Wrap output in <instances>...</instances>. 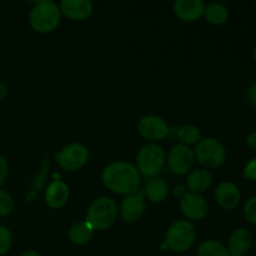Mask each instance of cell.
<instances>
[{
    "label": "cell",
    "instance_id": "obj_1",
    "mask_svg": "<svg viewBox=\"0 0 256 256\" xmlns=\"http://www.w3.org/2000/svg\"><path fill=\"white\" fill-rule=\"evenodd\" d=\"M102 184L116 194L130 195L139 192L140 174L136 166L128 162H115L108 165L102 174Z\"/></svg>",
    "mask_w": 256,
    "mask_h": 256
},
{
    "label": "cell",
    "instance_id": "obj_2",
    "mask_svg": "<svg viewBox=\"0 0 256 256\" xmlns=\"http://www.w3.org/2000/svg\"><path fill=\"white\" fill-rule=\"evenodd\" d=\"M62 19V12L56 2L52 0L39 2L29 15L30 26L38 32H50L58 28Z\"/></svg>",
    "mask_w": 256,
    "mask_h": 256
},
{
    "label": "cell",
    "instance_id": "obj_3",
    "mask_svg": "<svg viewBox=\"0 0 256 256\" xmlns=\"http://www.w3.org/2000/svg\"><path fill=\"white\" fill-rule=\"evenodd\" d=\"M118 218V205L112 198H98L90 205L86 214V222L94 230H106Z\"/></svg>",
    "mask_w": 256,
    "mask_h": 256
},
{
    "label": "cell",
    "instance_id": "obj_4",
    "mask_svg": "<svg viewBox=\"0 0 256 256\" xmlns=\"http://www.w3.org/2000/svg\"><path fill=\"white\" fill-rule=\"evenodd\" d=\"M196 239V229L189 220H178L170 225L165 235V244L175 252H186Z\"/></svg>",
    "mask_w": 256,
    "mask_h": 256
},
{
    "label": "cell",
    "instance_id": "obj_5",
    "mask_svg": "<svg viewBox=\"0 0 256 256\" xmlns=\"http://www.w3.org/2000/svg\"><path fill=\"white\" fill-rule=\"evenodd\" d=\"M165 162V152L156 142H150L140 149L136 156V169L145 178H155Z\"/></svg>",
    "mask_w": 256,
    "mask_h": 256
},
{
    "label": "cell",
    "instance_id": "obj_6",
    "mask_svg": "<svg viewBox=\"0 0 256 256\" xmlns=\"http://www.w3.org/2000/svg\"><path fill=\"white\" fill-rule=\"evenodd\" d=\"M195 160L206 169H216L224 164L226 159V150L222 142L214 138L200 140L194 149Z\"/></svg>",
    "mask_w": 256,
    "mask_h": 256
},
{
    "label": "cell",
    "instance_id": "obj_7",
    "mask_svg": "<svg viewBox=\"0 0 256 256\" xmlns=\"http://www.w3.org/2000/svg\"><path fill=\"white\" fill-rule=\"evenodd\" d=\"M55 160L60 168L66 172H75L84 166L89 160V150L82 144H69L62 148L56 155Z\"/></svg>",
    "mask_w": 256,
    "mask_h": 256
},
{
    "label": "cell",
    "instance_id": "obj_8",
    "mask_svg": "<svg viewBox=\"0 0 256 256\" xmlns=\"http://www.w3.org/2000/svg\"><path fill=\"white\" fill-rule=\"evenodd\" d=\"M195 162L194 150L184 144H178L172 148L168 154V166L170 172L176 175H184L192 170Z\"/></svg>",
    "mask_w": 256,
    "mask_h": 256
},
{
    "label": "cell",
    "instance_id": "obj_9",
    "mask_svg": "<svg viewBox=\"0 0 256 256\" xmlns=\"http://www.w3.org/2000/svg\"><path fill=\"white\" fill-rule=\"evenodd\" d=\"M138 129L144 139L152 142L165 139L170 132L165 120L158 115H146V116L142 118L139 125H138Z\"/></svg>",
    "mask_w": 256,
    "mask_h": 256
},
{
    "label": "cell",
    "instance_id": "obj_10",
    "mask_svg": "<svg viewBox=\"0 0 256 256\" xmlns=\"http://www.w3.org/2000/svg\"><path fill=\"white\" fill-rule=\"evenodd\" d=\"M180 209L189 220H202L209 212L208 202L200 194L194 192H185L180 202Z\"/></svg>",
    "mask_w": 256,
    "mask_h": 256
},
{
    "label": "cell",
    "instance_id": "obj_11",
    "mask_svg": "<svg viewBox=\"0 0 256 256\" xmlns=\"http://www.w3.org/2000/svg\"><path fill=\"white\" fill-rule=\"evenodd\" d=\"M145 194L144 192H136L126 195L120 204L119 212L122 219L128 222H135L142 216L145 212Z\"/></svg>",
    "mask_w": 256,
    "mask_h": 256
},
{
    "label": "cell",
    "instance_id": "obj_12",
    "mask_svg": "<svg viewBox=\"0 0 256 256\" xmlns=\"http://www.w3.org/2000/svg\"><path fill=\"white\" fill-rule=\"evenodd\" d=\"M59 8L65 16L75 22L86 20L94 12V5L89 0H62Z\"/></svg>",
    "mask_w": 256,
    "mask_h": 256
},
{
    "label": "cell",
    "instance_id": "obj_13",
    "mask_svg": "<svg viewBox=\"0 0 256 256\" xmlns=\"http://www.w3.org/2000/svg\"><path fill=\"white\" fill-rule=\"evenodd\" d=\"M172 9L180 20L194 22L204 15L205 4L202 0H176Z\"/></svg>",
    "mask_w": 256,
    "mask_h": 256
},
{
    "label": "cell",
    "instance_id": "obj_14",
    "mask_svg": "<svg viewBox=\"0 0 256 256\" xmlns=\"http://www.w3.org/2000/svg\"><path fill=\"white\" fill-rule=\"evenodd\" d=\"M215 200L225 210H234L242 200L240 190L234 182H224L218 185L215 190Z\"/></svg>",
    "mask_w": 256,
    "mask_h": 256
},
{
    "label": "cell",
    "instance_id": "obj_15",
    "mask_svg": "<svg viewBox=\"0 0 256 256\" xmlns=\"http://www.w3.org/2000/svg\"><path fill=\"white\" fill-rule=\"evenodd\" d=\"M69 186L62 180H52L45 192V202L52 209H60L69 200Z\"/></svg>",
    "mask_w": 256,
    "mask_h": 256
},
{
    "label": "cell",
    "instance_id": "obj_16",
    "mask_svg": "<svg viewBox=\"0 0 256 256\" xmlns=\"http://www.w3.org/2000/svg\"><path fill=\"white\" fill-rule=\"evenodd\" d=\"M252 245V234L248 229H236L230 235L229 250L232 256H244Z\"/></svg>",
    "mask_w": 256,
    "mask_h": 256
},
{
    "label": "cell",
    "instance_id": "obj_17",
    "mask_svg": "<svg viewBox=\"0 0 256 256\" xmlns=\"http://www.w3.org/2000/svg\"><path fill=\"white\" fill-rule=\"evenodd\" d=\"M212 176L209 170L206 169H196L192 170L186 178V186L190 192L194 194H200L205 192L208 188L212 185Z\"/></svg>",
    "mask_w": 256,
    "mask_h": 256
},
{
    "label": "cell",
    "instance_id": "obj_18",
    "mask_svg": "<svg viewBox=\"0 0 256 256\" xmlns=\"http://www.w3.org/2000/svg\"><path fill=\"white\" fill-rule=\"evenodd\" d=\"M144 194L152 202H162L169 195V186L162 178H152L145 185Z\"/></svg>",
    "mask_w": 256,
    "mask_h": 256
},
{
    "label": "cell",
    "instance_id": "obj_19",
    "mask_svg": "<svg viewBox=\"0 0 256 256\" xmlns=\"http://www.w3.org/2000/svg\"><path fill=\"white\" fill-rule=\"evenodd\" d=\"M92 234H94V229L86 220L78 222L70 228L69 239L75 245H85L92 240Z\"/></svg>",
    "mask_w": 256,
    "mask_h": 256
},
{
    "label": "cell",
    "instance_id": "obj_20",
    "mask_svg": "<svg viewBox=\"0 0 256 256\" xmlns=\"http://www.w3.org/2000/svg\"><path fill=\"white\" fill-rule=\"evenodd\" d=\"M204 16L210 24L222 25L229 19V10L222 2H212L209 5H205Z\"/></svg>",
    "mask_w": 256,
    "mask_h": 256
},
{
    "label": "cell",
    "instance_id": "obj_21",
    "mask_svg": "<svg viewBox=\"0 0 256 256\" xmlns=\"http://www.w3.org/2000/svg\"><path fill=\"white\" fill-rule=\"evenodd\" d=\"M198 256H232L229 250L218 240H206L198 249Z\"/></svg>",
    "mask_w": 256,
    "mask_h": 256
},
{
    "label": "cell",
    "instance_id": "obj_22",
    "mask_svg": "<svg viewBox=\"0 0 256 256\" xmlns=\"http://www.w3.org/2000/svg\"><path fill=\"white\" fill-rule=\"evenodd\" d=\"M178 138L182 144L189 146L192 144H198L202 140V134H200V130L194 125H182L178 130Z\"/></svg>",
    "mask_w": 256,
    "mask_h": 256
},
{
    "label": "cell",
    "instance_id": "obj_23",
    "mask_svg": "<svg viewBox=\"0 0 256 256\" xmlns=\"http://www.w3.org/2000/svg\"><path fill=\"white\" fill-rule=\"evenodd\" d=\"M48 169H49V162H48V159H45L44 162H42L40 169L38 170L36 176H35L32 188H30L29 194H28V196H26V199L29 200V202L30 200L34 199V198L36 196V194H39V192L42 190V185H44V182H45V179H46Z\"/></svg>",
    "mask_w": 256,
    "mask_h": 256
},
{
    "label": "cell",
    "instance_id": "obj_24",
    "mask_svg": "<svg viewBox=\"0 0 256 256\" xmlns=\"http://www.w3.org/2000/svg\"><path fill=\"white\" fill-rule=\"evenodd\" d=\"M14 200L12 196L5 190H0V216H6L12 212Z\"/></svg>",
    "mask_w": 256,
    "mask_h": 256
},
{
    "label": "cell",
    "instance_id": "obj_25",
    "mask_svg": "<svg viewBox=\"0 0 256 256\" xmlns=\"http://www.w3.org/2000/svg\"><path fill=\"white\" fill-rule=\"evenodd\" d=\"M12 236L10 230L4 225H0V256L6 254L12 248Z\"/></svg>",
    "mask_w": 256,
    "mask_h": 256
},
{
    "label": "cell",
    "instance_id": "obj_26",
    "mask_svg": "<svg viewBox=\"0 0 256 256\" xmlns=\"http://www.w3.org/2000/svg\"><path fill=\"white\" fill-rule=\"evenodd\" d=\"M244 215L252 224L256 225V195L252 196L244 205Z\"/></svg>",
    "mask_w": 256,
    "mask_h": 256
},
{
    "label": "cell",
    "instance_id": "obj_27",
    "mask_svg": "<svg viewBox=\"0 0 256 256\" xmlns=\"http://www.w3.org/2000/svg\"><path fill=\"white\" fill-rule=\"evenodd\" d=\"M244 176L250 182H256V159H252L245 165Z\"/></svg>",
    "mask_w": 256,
    "mask_h": 256
},
{
    "label": "cell",
    "instance_id": "obj_28",
    "mask_svg": "<svg viewBox=\"0 0 256 256\" xmlns=\"http://www.w3.org/2000/svg\"><path fill=\"white\" fill-rule=\"evenodd\" d=\"M8 172H9V166H8L6 159L2 155H0V188L6 182Z\"/></svg>",
    "mask_w": 256,
    "mask_h": 256
},
{
    "label": "cell",
    "instance_id": "obj_29",
    "mask_svg": "<svg viewBox=\"0 0 256 256\" xmlns=\"http://www.w3.org/2000/svg\"><path fill=\"white\" fill-rule=\"evenodd\" d=\"M245 99L252 106L256 108V82L248 88L246 92H245Z\"/></svg>",
    "mask_w": 256,
    "mask_h": 256
},
{
    "label": "cell",
    "instance_id": "obj_30",
    "mask_svg": "<svg viewBox=\"0 0 256 256\" xmlns=\"http://www.w3.org/2000/svg\"><path fill=\"white\" fill-rule=\"evenodd\" d=\"M246 145L250 149L256 150V132H250L246 138Z\"/></svg>",
    "mask_w": 256,
    "mask_h": 256
},
{
    "label": "cell",
    "instance_id": "obj_31",
    "mask_svg": "<svg viewBox=\"0 0 256 256\" xmlns=\"http://www.w3.org/2000/svg\"><path fill=\"white\" fill-rule=\"evenodd\" d=\"M8 94H9V88H8V85L4 84V82H0V102L4 100L8 96Z\"/></svg>",
    "mask_w": 256,
    "mask_h": 256
},
{
    "label": "cell",
    "instance_id": "obj_32",
    "mask_svg": "<svg viewBox=\"0 0 256 256\" xmlns=\"http://www.w3.org/2000/svg\"><path fill=\"white\" fill-rule=\"evenodd\" d=\"M22 256H42V255H40L38 252H35V250H28V252H22Z\"/></svg>",
    "mask_w": 256,
    "mask_h": 256
},
{
    "label": "cell",
    "instance_id": "obj_33",
    "mask_svg": "<svg viewBox=\"0 0 256 256\" xmlns=\"http://www.w3.org/2000/svg\"><path fill=\"white\" fill-rule=\"evenodd\" d=\"M254 59H255V62H256V49H255V52H254Z\"/></svg>",
    "mask_w": 256,
    "mask_h": 256
},
{
    "label": "cell",
    "instance_id": "obj_34",
    "mask_svg": "<svg viewBox=\"0 0 256 256\" xmlns=\"http://www.w3.org/2000/svg\"><path fill=\"white\" fill-rule=\"evenodd\" d=\"M255 5H256V2H255Z\"/></svg>",
    "mask_w": 256,
    "mask_h": 256
}]
</instances>
